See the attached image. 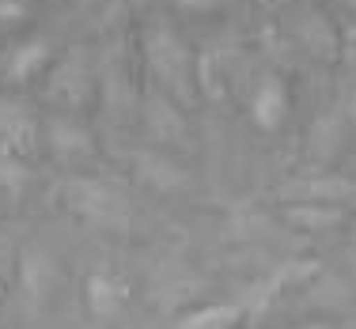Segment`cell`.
I'll return each instance as SVG.
<instances>
[{"label":"cell","instance_id":"obj_1","mask_svg":"<svg viewBox=\"0 0 356 329\" xmlns=\"http://www.w3.org/2000/svg\"><path fill=\"white\" fill-rule=\"evenodd\" d=\"M65 201H69L76 216H83L95 227H125V219H129V201L114 185L95 182V178L69 182L65 185Z\"/></svg>","mask_w":356,"mask_h":329},{"label":"cell","instance_id":"obj_2","mask_svg":"<svg viewBox=\"0 0 356 329\" xmlns=\"http://www.w3.org/2000/svg\"><path fill=\"white\" fill-rule=\"evenodd\" d=\"M144 49H148V61H152V69L159 72V80L167 83L171 91H178L182 99H190L193 95V57H190V49L178 42V35L171 27H152L148 31V38H144Z\"/></svg>","mask_w":356,"mask_h":329},{"label":"cell","instance_id":"obj_3","mask_svg":"<svg viewBox=\"0 0 356 329\" xmlns=\"http://www.w3.org/2000/svg\"><path fill=\"white\" fill-rule=\"evenodd\" d=\"M322 265L315 258H292V261H281L277 269H269L266 280H258L254 288L243 295V307H247V314H266L269 307H273L277 299L288 292V288H300V284H307L311 276H318Z\"/></svg>","mask_w":356,"mask_h":329},{"label":"cell","instance_id":"obj_4","mask_svg":"<svg viewBox=\"0 0 356 329\" xmlns=\"http://www.w3.org/2000/svg\"><path fill=\"white\" fill-rule=\"evenodd\" d=\"M284 201H300V205H341V201L356 197V182L349 178H300V182H284L281 185Z\"/></svg>","mask_w":356,"mask_h":329},{"label":"cell","instance_id":"obj_5","mask_svg":"<svg viewBox=\"0 0 356 329\" xmlns=\"http://www.w3.org/2000/svg\"><path fill=\"white\" fill-rule=\"evenodd\" d=\"M250 117L261 133H277L288 117V87L277 72H269L266 80L254 87V99H250Z\"/></svg>","mask_w":356,"mask_h":329},{"label":"cell","instance_id":"obj_6","mask_svg":"<svg viewBox=\"0 0 356 329\" xmlns=\"http://www.w3.org/2000/svg\"><path fill=\"white\" fill-rule=\"evenodd\" d=\"M19 276H23V288H27V299L42 307L57 284V265L42 246H27V254L19 258Z\"/></svg>","mask_w":356,"mask_h":329},{"label":"cell","instance_id":"obj_7","mask_svg":"<svg viewBox=\"0 0 356 329\" xmlns=\"http://www.w3.org/2000/svg\"><path fill=\"white\" fill-rule=\"evenodd\" d=\"M122 299H125V288L106 273V269H95V273L88 276V284H83V303H88V314L99 318V322L114 318L118 310H122Z\"/></svg>","mask_w":356,"mask_h":329},{"label":"cell","instance_id":"obj_8","mask_svg":"<svg viewBox=\"0 0 356 329\" xmlns=\"http://www.w3.org/2000/svg\"><path fill=\"white\" fill-rule=\"evenodd\" d=\"M243 318H247L243 303H209V307L182 314L175 322V329H239Z\"/></svg>","mask_w":356,"mask_h":329},{"label":"cell","instance_id":"obj_9","mask_svg":"<svg viewBox=\"0 0 356 329\" xmlns=\"http://www.w3.org/2000/svg\"><path fill=\"white\" fill-rule=\"evenodd\" d=\"M133 167H137V174L152 185V189L171 193L178 185H186V171L178 163H171L167 155H159V151H140V155H133Z\"/></svg>","mask_w":356,"mask_h":329},{"label":"cell","instance_id":"obj_10","mask_svg":"<svg viewBox=\"0 0 356 329\" xmlns=\"http://www.w3.org/2000/svg\"><path fill=\"white\" fill-rule=\"evenodd\" d=\"M46 137H49V148H54L57 155H65V159L91 155V151H95L91 133L83 129V125L69 121V117H54V121H49V129H46Z\"/></svg>","mask_w":356,"mask_h":329},{"label":"cell","instance_id":"obj_11","mask_svg":"<svg viewBox=\"0 0 356 329\" xmlns=\"http://www.w3.org/2000/svg\"><path fill=\"white\" fill-rule=\"evenodd\" d=\"M0 140L8 151H23L35 140V121L19 103H0Z\"/></svg>","mask_w":356,"mask_h":329},{"label":"cell","instance_id":"obj_12","mask_svg":"<svg viewBox=\"0 0 356 329\" xmlns=\"http://www.w3.org/2000/svg\"><path fill=\"white\" fill-rule=\"evenodd\" d=\"M284 219L300 231H330V227L345 223V208L337 205H288Z\"/></svg>","mask_w":356,"mask_h":329},{"label":"cell","instance_id":"obj_13","mask_svg":"<svg viewBox=\"0 0 356 329\" xmlns=\"http://www.w3.org/2000/svg\"><path fill=\"white\" fill-rule=\"evenodd\" d=\"M148 129L156 133L159 140H178L186 137V121L178 114V106L163 95H152L148 99Z\"/></svg>","mask_w":356,"mask_h":329},{"label":"cell","instance_id":"obj_14","mask_svg":"<svg viewBox=\"0 0 356 329\" xmlns=\"http://www.w3.org/2000/svg\"><path fill=\"white\" fill-rule=\"evenodd\" d=\"M46 61H49V42L46 38H31L27 46H19L12 57H8V80H15V83L31 80Z\"/></svg>","mask_w":356,"mask_h":329},{"label":"cell","instance_id":"obj_15","mask_svg":"<svg viewBox=\"0 0 356 329\" xmlns=\"http://www.w3.org/2000/svg\"><path fill=\"white\" fill-rule=\"evenodd\" d=\"M300 38H303V46H307L318 61H334L337 42H334V31H330V23L322 19V15H307V19H303Z\"/></svg>","mask_w":356,"mask_h":329},{"label":"cell","instance_id":"obj_16","mask_svg":"<svg viewBox=\"0 0 356 329\" xmlns=\"http://www.w3.org/2000/svg\"><path fill=\"white\" fill-rule=\"evenodd\" d=\"M27 182H31V171H27V163H23V155L0 148V189L12 201H19L23 189H27Z\"/></svg>","mask_w":356,"mask_h":329},{"label":"cell","instance_id":"obj_17","mask_svg":"<svg viewBox=\"0 0 356 329\" xmlns=\"http://www.w3.org/2000/svg\"><path fill=\"white\" fill-rule=\"evenodd\" d=\"M54 95L69 99V103H83V99H88V72L76 61H65L61 69L54 72Z\"/></svg>","mask_w":356,"mask_h":329},{"label":"cell","instance_id":"obj_18","mask_svg":"<svg viewBox=\"0 0 356 329\" xmlns=\"http://www.w3.org/2000/svg\"><path fill=\"white\" fill-rule=\"evenodd\" d=\"M197 76H201V87L209 91V95H220V76H216V61H213V53H201L197 61Z\"/></svg>","mask_w":356,"mask_h":329},{"label":"cell","instance_id":"obj_19","mask_svg":"<svg viewBox=\"0 0 356 329\" xmlns=\"http://www.w3.org/2000/svg\"><path fill=\"white\" fill-rule=\"evenodd\" d=\"M23 19H27V4H19V0H0V23L4 27H15Z\"/></svg>","mask_w":356,"mask_h":329},{"label":"cell","instance_id":"obj_20","mask_svg":"<svg viewBox=\"0 0 356 329\" xmlns=\"http://www.w3.org/2000/svg\"><path fill=\"white\" fill-rule=\"evenodd\" d=\"M182 12H213V8H220L224 0H175Z\"/></svg>","mask_w":356,"mask_h":329},{"label":"cell","instance_id":"obj_21","mask_svg":"<svg viewBox=\"0 0 356 329\" xmlns=\"http://www.w3.org/2000/svg\"><path fill=\"white\" fill-rule=\"evenodd\" d=\"M300 329H326V326H300Z\"/></svg>","mask_w":356,"mask_h":329},{"label":"cell","instance_id":"obj_22","mask_svg":"<svg viewBox=\"0 0 356 329\" xmlns=\"http://www.w3.org/2000/svg\"><path fill=\"white\" fill-rule=\"evenodd\" d=\"M0 295H4V284H0Z\"/></svg>","mask_w":356,"mask_h":329}]
</instances>
